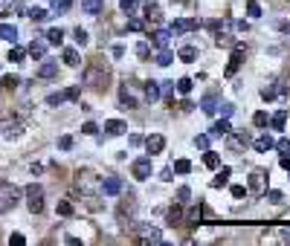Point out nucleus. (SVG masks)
<instances>
[{"label":"nucleus","instance_id":"f257e3e1","mask_svg":"<svg viewBox=\"0 0 290 246\" xmlns=\"http://www.w3.org/2000/svg\"><path fill=\"white\" fill-rule=\"evenodd\" d=\"M26 206H29V212L32 215H41L44 212V185H38V183H32V185H26Z\"/></svg>","mask_w":290,"mask_h":246},{"label":"nucleus","instance_id":"f03ea898","mask_svg":"<svg viewBox=\"0 0 290 246\" xmlns=\"http://www.w3.org/2000/svg\"><path fill=\"white\" fill-rule=\"evenodd\" d=\"M133 229H136V241H139V244H162V232L160 229L145 226V223H139V226H133Z\"/></svg>","mask_w":290,"mask_h":246},{"label":"nucleus","instance_id":"7ed1b4c3","mask_svg":"<svg viewBox=\"0 0 290 246\" xmlns=\"http://www.w3.org/2000/svg\"><path fill=\"white\" fill-rule=\"evenodd\" d=\"M131 171H133V180H151V171H154L151 156H139V159H133Z\"/></svg>","mask_w":290,"mask_h":246},{"label":"nucleus","instance_id":"20e7f679","mask_svg":"<svg viewBox=\"0 0 290 246\" xmlns=\"http://www.w3.org/2000/svg\"><path fill=\"white\" fill-rule=\"evenodd\" d=\"M264 191H267V174L264 171H253L250 174V185H247V194L264 197Z\"/></svg>","mask_w":290,"mask_h":246},{"label":"nucleus","instance_id":"39448f33","mask_svg":"<svg viewBox=\"0 0 290 246\" xmlns=\"http://www.w3.org/2000/svg\"><path fill=\"white\" fill-rule=\"evenodd\" d=\"M79 93H81V87H67V90L61 93H50L47 96V104H64V101H73V98H79Z\"/></svg>","mask_w":290,"mask_h":246},{"label":"nucleus","instance_id":"423d86ee","mask_svg":"<svg viewBox=\"0 0 290 246\" xmlns=\"http://www.w3.org/2000/svg\"><path fill=\"white\" fill-rule=\"evenodd\" d=\"M142 145H145L148 156H157V154H162V148H165V136H162V133H151V136L142 139Z\"/></svg>","mask_w":290,"mask_h":246},{"label":"nucleus","instance_id":"0eeeda50","mask_svg":"<svg viewBox=\"0 0 290 246\" xmlns=\"http://www.w3.org/2000/svg\"><path fill=\"white\" fill-rule=\"evenodd\" d=\"M226 136H229V148H235V151H244L247 145H253V139H250L247 130H229Z\"/></svg>","mask_w":290,"mask_h":246},{"label":"nucleus","instance_id":"6e6552de","mask_svg":"<svg viewBox=\"0 0 290 246\" xmlns=\"http://www.w3.org/2000/svg\"><path fill=\"white\" fill-rule=\"evenodd\" d=\"M21 130H24V127H21L18 119H6V122H0V136H3V139H9V142H12V139H18V136H21Z\"/></svg>","mask_w":290,"mask_h":246},{"label":"nucleus","instance_id":"1a4fd4ad","mask_svg":"<svg viewBox=\"0 0 290 246\" xmlns=\"http://www.w3.org/2000/svg\"><path fill=\"white\" fill-rule=\"evenodd\" d=\"M99 191L107 194V197H116V194H122V180H119V177H105V180L99 183Z\"/></svg>","mask_w":290,"mask_h":246},{"label":"nucleus","instance_id":"9d476101","mask_svg":"<svg viewBox=\"0 0 290 246\" xmlns=\"http://www.w3.org/2000/svg\"><path fill=\"white\" fill-rule=\"evenodd\" d=\"M18 200V188L15 185H3V197H0V215H6Z\"/></svg>","mask_w":290,"mask_h":246},{"label":"nucleus","instance_id":"9b49d317","mask_svg":"<svg viewBox=\"0 0 290 246\" xmlns=\"http://www.w3.org/2000/svg\"><path fill=\"white\" fill-rule=\"evenodd\" d=\"M105 81H107V70H96V67L84 70V84L87 87H96V84H105Z\"/></svg>","mask_w":290,"mask_h":246},{"label":"nucleus","instance_id":"f8f14e48","mask_svg":"<svg viewBox=\"0 0 290 246\" xmlns=\"http://www.w3.org/2000/svg\"><path fill=\"white\" fill-rule=\"evenodd\" d=\"M200 24H197V18H180V21H174L171 26H168V32L171 35H180V32H192V29H197Z\"/></svg>","mask_w":290,"mask_h":246},{"label":"nucleus","instance_id":"ddd939ff","mask_svg":"<svg viewBox=\"0 0 290 246\" xmlns=\"http://www.w3.org/2000/svg\"><path fill=\"white\" fill-rule=\"evenodd\" d=\"M200 110L206 113V116H212L215 110H218V90H209L203 96V101H200Z\"/></svg>","mask_w":290,"mask_h":246},{"label":"nucleus","instance_id":"4468645a","mask_svg":"<svg viewBox=\"0 0 290 246\" xmlns=\"http://www.w3.org/2000/svg\"><path fill=\"white\" fill-rule=\"evenodd\" d=\"M241 61H244V47H235L232 55H229V64H226V75H235L238 67H241Z\"/></svg>","mask_w":290,"mask_h":246},{"label":"nucleus","instance_id":"2eb2a0df","mask_svg":"<svg viewBox=\"0 0 290 246\" xmlns=\"http://www.w3.org/2000/svg\"><path fill=\"white\" fill-rule=\"evenodd\" d=\"M105 133L107 136H122V133H128V124L122 122V119H107L105 122Z\"/></svg>","mask_w":290,"mask_h":246},{"label":"nucleus","instance_id":"dca6fc26","mask_svg":"<svg viewBox=\"0 0 290 246\" xmlns=\"http://www.w3.org/2000/svg\"><path fill=\"white\" fill-rule=\"evenodd\" d=\"M168 41H171V32H168V29L151 32V44H154L157 49H165V47H168Z\"/></svg>","mask_w":290,"mask_h":246},{"label":"nucleus","instance_id":"f3484780","mask_svg":"<svg viewBox=\"0 0 290 246\" xmlns=\"http://www.w3.org/2000/svg\"><path fill=\"white\" fill-rule=\"evenodd\" d=\"M145 21L148 24H160L162 21V9L157 3H145Z\"/></svg>","mask_w":290,"mask_h":246},{"label":"nucleus","instance_id":"a211bd4d","mask_svg":"<svg viewBox=\"0 0 290 246\" xmlns=\"http://www.w3.org/2000/svg\"><path fill=\"white\" fill-rule=\"evenodd\" d=\"M273 145H276V142H273V136H270V133H261L256 142H253V148H256L258 154H267V151H270Z\"/></svg>","mask_w":290,"mask_h":246},{"label":"nucleus","instance_id":"6ab92c4d","mask_svg":"<svg viewBox=\"0 0 290 246\" xmlns=\"http://www.w3.org/2000/svg\"><path fill=\"white\" fill-rule=\"evenodd\" d=\"M285 87H282V84H270V87H261V98H264V101H273V98H276V96H285Z\"/></svg>","mask_w":290,"mask_h":246},{"label":"nucleus","instance_id":"aec40b11","mask_svg":"<svg viewBox=\"0 0 290 246\" xmlns=\"http://www.w3.org/2000/svg\"><path fill=\"white\" fill-rule=\"evenodd\" d=\"M53 75H58V61H44L38 70V78H53Z\"/></svg>","mask_w":290,"mask_h":246},{"label":"nucleus","instance_id":"412c9836","mask_svg":"<svg viewBox=\"0 0 290 246\" xmlns=\"http://www.w3.org/2000/svg\"><path fill=\"white\" fill-rule=\"evenodd\" d=\"M81 9L87 15H102L105 12V0H81Z\"/></svg>","mask_w":290,"mask_h":246},{"label":"nucleus","instance_id":"4be33fe9","mask_svg":"<svg viewBox=\"0 0 290 246\" xmlns=\"http://www.w3.org/2000/svg\"><path fill=\"white\" fill-rule=\"evenodd\" d=\"M232 127H229V119H221V122L212 124V130H209V136H215V139H221V136H226Z\"/></svg>","mask_w":290,"mask_h":246},{"label":"nucleus","instance_id":"5701e85b","mask_svg":"<svg viewBox=\"0 0 290 246\" xmlns=\"http://www.w3.org/2000/svg\"><path fill=\"white\" fill-rule=\"evenodd\" d=\"M0 38H3V41H9V44H15V41H18V26L3 24V26H0Z\"/></svg>","mask_w":290,"mask_h":246},{"label":"nucleus","instance_id":"b1692460","mask_svg":"<svg viewBox=\"0 0 290 246\" xmlns=\"http://www.w3.org/2000/svg\"><path fill=\"white\" fill-rule=\"evenodd\" d=\"M180 61H186V64H192L194 58H197V47H192V44H186V47H180Z\"/></svg>","mask_w":290,"mask_h":246},{"label":"nucleus","instance_id":"393cba45","mask_svg":"<svg viewBox=\"0 0 290 246\" xmlns=\"http://www.w3.org/2000/svg\"><path fill=\"white\" fill-rule=\"evenodd\" d=\"M26 52H29L32 58H44V55H47V44H44V41H32Z\"/></svg>","mask_w":290,"mask_h":246},{"label":"nucleus","instance_id":"a878e982","mask_svg":"<svg viewBox=\"0 0 290 246\" xmlns=\"http://www.w3.org/2000/svg\"><path fill=\"white\" fill-rule=\"evenodd\" d=\"M180 217H183V203H174V206L165 212V220H168V223H180Z\"/></svg>","mask_w":290,"mask_h":246},{"label":"nucleus","instance_id":"bb28decb","mask_svg":"<svg viewBox=\"0 0 290 246\" xmlns=\"http://www.w3.org/2000/svg\"><path fill=\"white\" fill-rule=\"evenodd\" d=\"M61 58H64L67 67H79V64H81V55H79L76 49H70V47L64 49V55H61Z\"/></svg>","mask_w":290,"mask_h":246},{"label":"nucleus","instance_id":"cd10ccee","mask_svg":"<svg viewBox=\"0 0 290 246\" xmlns=\"http://www.w3.org/2000/svg\"><path fill=\"white\" fill-rule=\"evenodd\" d=\"M229 174H232L229 168H221V171L215 174V180H212V188H224V185L229 183Z\"/></svg>","mask_w":290,"mask_h":246},{"label":"nucleus","instance_id":"c85d7f7f","mask_svg":"<svg viewBox=\"0 0 290 246\" xmlns=\"http://www.w3.org/2000/svg\"><path fill=\"white\" fill-rule=\"evenodd\" d=\"M145 98L148 101H157L160 98V84L157 81H145Z\"/></svg>","mask_w":290,"mask_h":246},{"label":"nucleus","instance_id":"c756f323","mask_svg":"<svg viewBox=\"0 0 290 246\" xmlns=\"http://www.w3.org/2000/svg\"><path fill=\"white\" fill-rule=\"evenodd\" d=\"M285 122H288V110H279V113H276V116H273L267 124H270L273 130H282V127H285Z\"/></svg>","mask_w":290,"mask_h":246},{"label":"nucleus","instance_id":"7c9ffc66","mask_svg":"<svg viewBox=\"0 0 290 246\" xmlns=\"http://www.w3.org/2000/svg\"><path fill=\"white\" fill-rule=\"evenodd\" d=\"M47 41H50V44H55V47H58V44H64V29L53 26V29L47 32Z\"/></svg>","mask_w":290,"mask_h":246},{"label":"nucleus","instance_id":"2f4dec72","mask_svg":"<svg viewBox=\"0 0 290 246\" xmlns=\"http://www.w3.org/2000/svg\"><path fill=\"white\" fill-rule=\"evenodd\" d=\"M24 58H26V49H21V47H15V44H12V49H9V61L21 64Z\"/></svg>","mask_w":290,"mask_h":246},{"label":"nucleus","instance_id":"473e14b6","mask_svg":"<svg viewBox=\"0 0 290 246\" xmlns=\"http://www.w3.org/2000/svg\"><path fill=\"white\" fill-rule=\"evenodd\" d=\"M119 98H122V104H128V107H136V98L131 96V90H128V81L122 84V90H119Z\"/></svg>","mask_w":290,"mask_h":246},{"label":"nucleus","instance_id":"72a5a7b5","mask_svg":"<svg viewBox=\"0 0 290 246\" xmlns=\"http://www.w3.org/2000/svg\"><path fill=\"white\" fill-rule=\"evenodd\" d=\"M203 162H206L209 168H221V156L215 154V151H206V154H203Z\"/></svg>","mask_w":290,"mask_h":246},{"label":"nucleus","instance_id":"f704fd0d","mask_svg":"<svg viewBox=\"0 0 290 246\" xmlns=\"http://www.w3.org/2000/svg\"><path fill=\"white\" fill-rule=\"evenodd\" d=\"M18 84H21V78H18V75H3V81H0V87H3V90H15Z\"/></svg>","mask_w":290,"mask_h":246},{"label":"nucleus","instance_id":"c9c22d12","mask_svg":"<svg viewBox=\"0 0 290 246\" xmlns=\"http://www.w3.org/2000/svg\"><path fill=\"white\" fill-rule=\"evenodd\" d=\"M171 171H174V174H189V171H192V162H189V159H177Z\"/></svg>","mask_w":290,"mask_h":246},{"label":"nucleus","instance_id":"e433bc0d","mask_svg":"<svg viewBox=\"0 0 290 246\" xmlns=\"http://www.w3.org/2000/svg\"><path fill=\"white\" fill-rule=\"evenodd\" d=\"M55 212L61 217H73V203H70V200H61V203L55 206Z\"/></svg>","mask_w":290,"mask_h":246},{"label":"nucleus","instance_id":"4c0bfd02","mask_svg":"<svg viewBox=\"0 0 290 246\" xmlns=\"http://www.w3.org/2000/svg\"><path fill=\"white\" fill-rule=\"evenodd\" d=\"M171 61H174V52H171V49H160V55H157V64H160V67H168Z\"/></svg>","mask_w":290,"mask_h":246},{"label":"nucleus","instance_id":"58836bf2","mask_svg":"<svg viewBox=\"0 0 290 246\" xmlns=\"http://www.w3.org/2000/svg\"><path fill=\"white\" fill-rule=\"evenodd\" d=\"M73 35H76V44H79V47H84V44L90 41V35H87V29H81V26H76V29H73Z\"/></svg>","mask_w":290,"mask_h":246},{"label":"nucleus","instance_id":"ea45409f","mask_svg":"<svg viewBox=\"0 0 290 246\" xmlns=\"http://www.w3.org/2000/svg\"><path fill=\"white\" fill-rule=\"evenodd\" d=\"M136 6H139V3H136V0H119V9H122V12H125V15H133V12H136Z\"/></svg>","mask_w":290,"mask_h":246},{"label":"nucleus","instance_id":"a19ab883","mask_svg":"<svg viewBox=\"0 0 290 246\" xmlns=\"http://www.w3.org/2000/svg\"><path fill=\"white\" fill-rule=\"evenodd\" d=\"M29 18H32L35 24H44V21L50 18V12H47V9H32V12H29Z\"/></svg>","mask_w":290,"mask_h":246},{"label":"nucleus","instance_id":"79ce46f5","mask_svg":"<svg viewBox=\"0 0 290 246\" xmlns=\"http://www.w3.org/2000/svg\"><path fill=\"white\" fill-rule=\"evenodd\" d=\"M189 200H192V188H189V185L177 188V203H189Z\"/></svg>","mask_w":290,"mask_h":246},{"label":"nucleus","instance_id":"37998d69","mask_svg":"<svg viewBox=\"0 0 290 246\" xmlns=\"http://www.w3.org/2000/svg\"><path fill=\"white\" fill-rule=\"evenodd\" d=\"M247 18H261V6H258L256 0L247 3Z\"/></svg>","mask_w":290,"mask_h":246},{"label":"nucleus","instance_id":"c03bdc74","mask_svg":"<svg viewBox=\"0 0 290 246\" xmlns=\"http://www.w3.org/2000/svg\"><path fill=\"white\" fill-rule=\"evenodd\" d=\"M215 113H221V119H229V116L235 113V104H229V101H226V104H221V107H218Z\"/></svg>","mask_w":290,"mask_h":246},{"label":"nucleus","instance_id":"a18cd8bd","mask_svg":"<svg viewBox=\"0 0 290 246\" xmlns=\"http://www.w3.org/2000/svg\"><path fill=\"white\" fill-rule=\"evenodd\" d=\"M177 90L183 93V96H189V93H192V78H180V81H177Z\"/></svg>","mask_w":290,"mask_h":246},{"label":"nucleus","instance_id":"49530a36","mask_svg":"<svg viewBox=\"0 0 290 246\" xmlns=\"http://www.w3.org/2000/svg\"><path fill=\"white\" fill-rule=\"evenodd\" d=\"M267 122H270V119H267V113H264V110H258L256 116H253V124H256V127H264Z\"/></svg>","mask_w":290,"mask_h":246},{"label":"nucleus","instance_id":"de8ad7c7","mask_svg":"<svg viewBox=\"0 0 290 246\" xmlns=\"http://www.w3.org/2000/svg\"><path fill=\"white\" fill-rule=\"evenodd\" d=\"M70 9V0H53V12H67Z\"/></svg>","mask_w":290,"mask_h":246},{"label":"nucleus","instance_id":"09e8293b","mask_svg":"<svg viewBox=\"0 0 290 246\" xmlns=\"http://www.w3.org/2000/svg\"><path fill=\"white\" fill-rule=\"evenodd\" d=\"M273 148H279V154H290V139H279Z\"/></svg>","mask_w":290,"mask_h":246},{"label":"nucleus","instance_id":"8fccbe9b","mask_svg":"<svg viewBox=\"0 0 290 246\" xmlns=\"http://www.w3.org/2000/svg\"><path fill=\"white\" fill-rule=\"evenodd\" d=\"M194 148L206 151V148H209V136H194Z\"/></svg>","mask_w":290,"mask_h":246},{"label":"nucleus","instance_id":"3c124183","mask_svg":"<svg viewBox=\"0 0 290 246\" xmlns=\"http://www.w3.org/2000/svg\"><path fill=\"white\" fill-rule=\"evenodd\" d=\"M264 197L270 200V203H282L285 197H282V191H264Z\"/></svg>","mask_w":290,"mask_h":246},{"label":"nucleus","instance_id":"603ef678","mask_svg":"<svg viewBox=\"0 0 290 246\" xmlns=\"http://www.w3.org/2000/svg\"><path fill=\"white\" fill-rule=\"evenodd\" d=\"M58 148H61V151H70V148H73V136H61V139H58Z\"/></svg>","mask_w":290,"mask_h":246},{"label":"nucleus","instance_id":"864d4df0","mask_svg":"<svg viewBox=\"0 0 290 246\" xmlns=\"http://www.w3.org/2000/svg\"><path fill=\"white\" fill-rule=\"evenodd\" d=\"M136 55H139V58H148V44H145V41L136 44Z\"/></svg>","mask_w":290,"mask_h":246},{"label":"nucleus","instance_id":"5fc2aeb1","mask_svg":"<svg viewBox=\"0 0 290 246\" xmlns=\"http://www.w3.org/2000/svg\"><path fill=\"white\" fill-rule=\"evenodd\" d=\"M232 197H235V200L247 197V188H244V185H232Z\"/></svg>","mask_w":290,"mask_h":246},{"label":"nucleus","instance_id":"6e6d98bb","mask_svg":"<svg viewBox=\"0 0 290 246\" xmlns=\"http://www.w3.org/2000/svg\"><path fill=\"white\" fill-rule=\"evenodd\" d=\"M81 133H87V136H93V133H99V124H96V122H87L84 127H81Z\"/></svg>","mask_w":290,"mask_h":246},{"label":"nucleus","instance_id":"4d7b16f0","mask_svg":"<svg viewBox=\"0 0 290 246\" xmlns=\"http://www.w3.org/2000/svg\"><path fill=\"white\" fill-rule=\"evenodd\" d=\"M174 93V81H165V84H160V96H171Z\"/></svg>","mask_w":290,"mask_h":246},{"label":"nucleus","instance_id":"13d9d810","mask_svg":"<svg viewBox=\"0 0 290 246\" xmlns=\"http://www.w3.org/2000/svg\"><path fill=\"white\" fill-rule=\"evenodd\" d=\"M9 244H15V246H24V244H26V238H24L21 232H15V235L9 238Z\"/></svg>","mask_w":290,"mask_h":246},{"label":"nucleus","instance_id":"bf43d9fd","mask_svg":"<svg viewBox=\"0 0 290 246\" xmlns=\"http://www.w3.org/2000/svg\"><path fill=\"white\" fill-rule=\"evenodd\" d=\"M215 44H218V47H232V38H226V35H218V38H215Z\"/></svg>","mask_w":290,"mask_h":246},{"label":"nucleus","instance_id":"052dcab7","mask_svg":"<svg viewBox=\"0 0 290 246\" xmlns=\"http://www.w3.org/2000/svg\"><path fill=\"white\" fill-rule=\"evenodd\" d=\"M142 26H145V24H142V21H136V18H133V21H128V29L131 32H139Z\"/></svg>","mask_w":290,"mask_h":246},{"label":"nucleus","instance_id":"680f3d73","mask_svg":"<svg viewBox=\"0 0 290 246\" xmlns=\"http://www.w3.org/2000/svg\"><path fill=\"white\" fill-rule=\"evenodd\" d=\"M200 217H203V215H200V206H194L192 212H189V220H192V223H197Z\"/></svg>","mask_w":290,"mask_h":246},{"label":"nucleus","instance_id":"e2e57ef3","mask_svg":"<svg viewBox=\"0 0 290 246\" xmlns=\"http://www.w3.org/2000/svg\"><path fill=\"white\" fill-rule=\"evenodd\" d=\"M279 165H282L285 171H290V156H288V154H282V159H279Z\"/></svg>","mask_w":290,"mask_h":246},{"label":"nucleus","instance_id":"0e129e2a","mask_svg":"<svg viewBox=\"0 0 290 246\" xmlns=\"http://www.w3.org/2000/svg\"><path fill=\"white\" fill-rule=\"evenodd\" d=\"M131 145H142V136L139 133H131Z\"/></svg>","mask_w":290,"mask_h":246},{"label":"nucleus","instance_id":"69168bd1","mask_svg":"<svg viewBox=\"0 0 290 246\" xmlns=\"http://www.w3.org/2000/svg\"><path fill=\"white\" fill-rule=\"evenodd\" d=\"M282 241H285V244H290V229H285V232H282Z\"/></svg>","mask_w":290,"mask_h":246},{"label":"nucleus","instance_id":"338daca9","mask_svg":"<svg viewBox=\"0 0 290 246\" xmlns=\"http://www.w3.org/2000/svg\"><path fill=\"white\" fill-rule=\"evenodd\" d=\"M288 3H290V0H288Z\"/></svg>","mask_w":290,"mask_h":246}]
</instances>
